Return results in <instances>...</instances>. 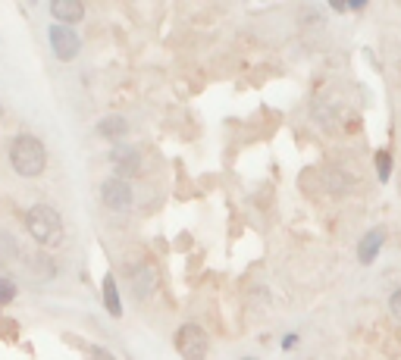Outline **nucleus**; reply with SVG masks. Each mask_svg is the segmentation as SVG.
I'll list each match as a JSON object with an SVG mask.
<instances>
[{
	"mask_svg": "<svg viewBox=\"0 0 401 360\" xmlns=\"http://www.w3.org/2000/svg\"><path fill=\"white\" fill-rule=\"evenodd\" d=\"M389 176H392V150L383 148V150H376V179L385 182Z\"/></svg>",
	"mask_w": 401,
	"mask_h": 360,
	"instance_id": "nucleus-12",
	"label": "nucleus"
},
{
	"mask_svg": "<svg viewBox=\"0 0 401 360\" xmlns=\"http://www.w3.org/2000/svg\"><path fill=\"white\" fill-rule=\"evenodd\" d=\"M50 16L60 25H76L85 19V6L79 4V0H54V4H50Z\"/></svg>",
	"mask_w": 401,
	"mask_h": 360,
	"instance_id": "nucleus-6",
	"label": "nucleus"
},
{
	"mask_svg": "<svg viewBox=\"0 0 401 360\" xmlns=\"http://www.w3.org/2000/svg\"><path fill=\"white\" fill-rule=\"evenodd\" d=\"M98 135L100 138H110V141H120L129 135V122L126 116H120V113H110V116H104L98 122Z\"/></svg>",
	"mask_w": 401,
	"mask_h": 360,
	"instance_id": "nucleus-8",
	"label": "nucleus"
},
{
	"mask_svg": "<svg viewBox=\"0 0 401 360\" xmlns=\"http://www.w3.org/2000/svg\"><path fill=\"white\" fill-rule=\"evenodd\" d=\"M88 360H116V357H113V351L100 348V344H91V348H88Z\"/></svg>",
	"mask_w": 401,
	"mask_h": 360,
	"instance_id": "nucleus-14",
	"label": "nucleus"
},
{
	"mask_svg": "<svg viewBox=\"0 0 401 360\" xmlns=\"http://www.w3.org/2000/svg\"><path fill=\"white\" fill-rule=\"evenodd\" d=\"M10 163L23 179H38L47 167L45 141L35 138V135H28V132L16 135V138L10 141Z\"/></svg>",
	"mask_w": 401,
	"mask_h": 360,
	"instance_id": "nucleus-1",
	"label": "nucleus"
},
{
	"mask_svg": "<svg viewBox=\"0 0 401 360\" xmlns=\"http://www.w3.org/2000/svg\"><path fill=\"white\" fill-rule=\"evenodd\" d=\"M104 307H107V313L110 316H116V320L122 316V301H120V288H116L113 272H107L104 276Z\"/></svg>",
	"mask_w": 401,
	"mask_h": 360,
	"instance_id": "nucleus-10",
	"label": "nucleus"
},
{
	"mask_svg": "<svg viewBox=\"0 0 401 360\" xmlns=\"http://www.w3.org/2000/svg\"><path fill=\"white\" fill-rule=\"evenodd\" d=\"M0 113H4V110H0Z\"/></svg>",
	"mask_w": 401,
	"mask_h": 360,
	"instance_id": "nucleus-18",
	"label": "nucleus"
},
{
	"mask_svg": "<svg viewBox=\"0 0 401 360\" xmlns=\"http://www.w3.org/2000/svg\"><path fill=\"white\" fill-rule=\"evenodd\" d=\"M13 298H16V282L6 276H0V307L13 304Z\"/></svg>",
	"mask_w": 401,
	"mask_h": 360,
	"instance_id": "nucleus-13",
	"label": "nucleus"
},
{
	"mask_svg": "<svg viewBox=\"0 0 401 360\" xmlns=\"http://www.w3.org/2000/svg\"><path fill=\"white\" fill-rule=\"evenodd\" d=\"M295 344H298V335H286V338H282V351L295 348Z\"/></svg>",
	"mask_w": 401,
	"mask_h": 360,
	"instance_id": "nucleus-16",
	"label": "nucleus"
},
{
	"mask_svg": "<svg viewBox=\"0 0 401 360\" xmlns=\"http://www.w3.org/2000/svg\"><path fill=\"white\" fill-rule=\"evenodd\" d=\"M176 351H179L182 360H207L210 338L201 326L185 323V326H179V332H176Z\"/></svg>",
	"mask_w": 401,
	"mask_h": 360,
	"instance_id": "nucleus-3",
	"label": "nucleus"
},
{
	"mask_svg": "<svg viewBox=\"0 0 401 360\" xmlns=\"http://www.w3.org/2000/svg\"><path fill=\"white\" fill-rule=\"evenodd\" d=\"M383 244H385V229H370V232L361 239V244H357V260L364 266L373 263L379 257V251H383Z\"/></svg>",
	"mask_w": 401,
	"mask_h": 360,
	"instance_id": "nucleus-7",
	"label": "nucleus"
},
{
	"mask_svg": "<svg viewBox=\"0 0 401 360\" xmlns=\"http://www.w3.org/2000/svg\"><path fill=\"white\" fill-rule=\"evenodd\" d=\"M389 307H392V316H395V320L401 323V288L389 298Z\"/></svg>",
	"mask_w": 401,
	"mask_h": 360,
	"instance_id": "nucleus-15",
	"label": "nucleus"
},
{
	"mask_svg": "<svg viewBox=\"0 0 401 360\" xmlns=\"http://www.w3.org/2000/svg\"><path fill=\"white\" fill-rule=\"evenodd\" d=\"M242 360H254V357H242Z\"/></svg>",
	"mask_w": 401,
	"mask_h": 360,
	"instance_id": "nucleus-17",
	"label": "nucleus"
},
{
	"mask_svg": "<svg viewBox=\"0 0 401 360\" xmlns=\"http://www.w3.org/2000/svg\"><path fill=\"white\" fill-rule=\"evenodd\" d=\"M47 38H50V50H54V56L60 63H72L79 56V50H82V38L72 32V25L54 23L47 32Z\"/></svg>",
	"mask_w": 401,
	"mask_h": 360,
	"instance_id": "nucleus-5",
	"label": "nucleus"
},
{
	"mask_svg": "<svg viewBox=\"0 0 401 360\" xmlns=\"http://www.w3.org/2000/svg\"><path fill=\"white\" fill-rule=\"evenodd\" d=\"M100 200H104L107 210L126 213V210H132V204H135V191L122 176H110L104 185H100Z\"/></svg>",
	"mask_w": 401,
	"mask_h": 360,
	"instance_id": "nucleus-4",
	"label": "nucleus"
},
{
	"mask_svg": "<svg viewBox=\"0 0 401 360\" xmlns=\"http://www.w3.org/2000/svg\"><path fill=\"white\" fill-rule=\"evenodd\" d=\"M25 229L41 248H60L63 244V220L54 207L35 204L25 213Z\"/></svg>",
	"mask_w": 401,
	"mask_h": 360,
	"instance_id": "nucleus-2",
	"label": "nucleus"
},
{
	"mask_svg": "<svg viewBox=\"0 0 401 360\" xmlns=\"http://www.w3.org/2000/svg\"><path fill=\"white\" fill-rule=\"evenodd\" d=\"M154 288H157V270L151 263H144L141 270H135V276H132V292L138 294V298H148Z\"/></svg>",
	"mask_w": 401,
	"mask_h": 360,
	"instance_id": "nucleus-9",
	"label": "nucleus"
},
{
	"mask_svg": "<svg viewBox=\"0 0 401 360\" xmlns=\"http://www.w3.org/2000/svg\"><path fill=\"white\" fill-rule=\"evenodd\" d=\"M113 163H116V169H120V176H129V172L138 169V150H132V148H116L113 150Z\"/></svg>",
	"mask_w": 401,
	"mask_h": 360,
	"instance_id": "nucleus-11",
	"label": "nucleus"
}]
</instances>
